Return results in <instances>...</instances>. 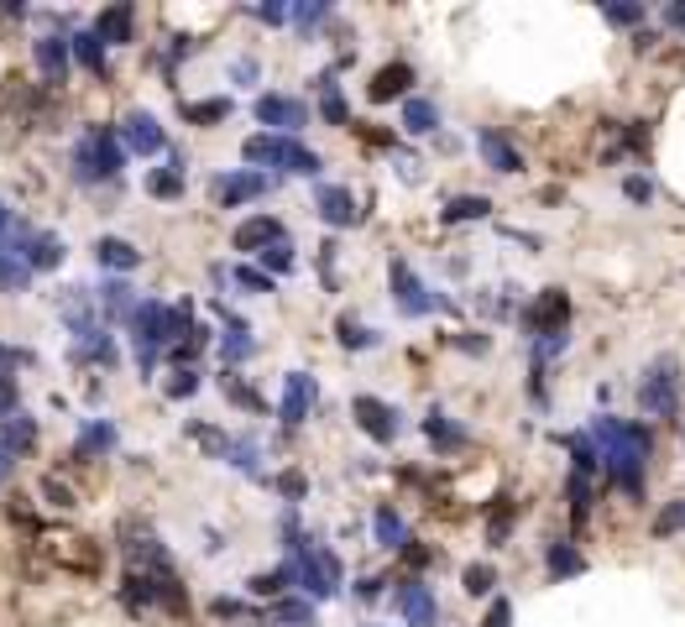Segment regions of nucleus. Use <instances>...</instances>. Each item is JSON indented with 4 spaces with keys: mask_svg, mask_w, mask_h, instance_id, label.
Listing matches in <instances>:
<instances>
[{
    "mask_svg": "<svg viewBox=\"0 0 685 627\" xmlns=\"http://www.w3.org/2000/svg\"><path fill=\"white\" fill-rule=\"evenodd\" d=\"M0 450H6V455H27V450H37V418H27V413L0 418Z\"/></svg>",
    "mask_w": 685,
    "mask_h": 627,
    "instance_id": "22",
    "label": "nucleus"
},
{
    "mask_svg": "<svg viewBox=\"0 0 685 627\" xmlns=\"http://www.w3.org/2000/svg\"><path fill=\"white\" fill-rule=\"evenodd\" d=\"M476 152H482V162H487L492 173H518V168H523L518 147H513L502 131H492V126H487V131H476Z\"/></svg>",
    "mask_w": 685,
    "mask_h": 627,
    "instance_id": "16",
    "label": "nucleus"
},
{
    "mask_svg": "<svg viewBox=\"0 0 685 627\" xmlns=\"http://www.w3.org/2000/svg\"><path fill=\"white\" fill-rule=\"evenodd\" d=\"M398 607H403L408 627H435V622H440V607H435V591H429L424 580H408V586L398 591Z\"/></svg>",
    "mask_w": 685,
    "mask_h": 627,
    "instance_id": "15",
    "label": "nucleus"
},
{
    "mask_svg": "<svg viewBox=\"0 0 685 627\" xmlns=\"http://www.w3.org/2000/svg\"><path fill=\"white\" fill-rule=\"evenodd\" d=\"M236 283H241L246 293H272V277H267L262 267H236Z\"/></svg>",
    "mask_w": 685,
    "mask_h": 627,
    "instance_id": "49",
    "label": "nucleus"
},
{
    "mask_svg": "<svg viewBox=\"0 0 685 627\" xmlns=\"http://www.w3.org/2000/svg\"><path fill=\"white\" fill-rule=\"evenodd\" d=\"M335 335H340V345H346V351H372V345H377V330H367V324L351 319V314H340Z\"/></svg>",
    "mask_w": 685,
    "mask_h": 627,
    "instance_id": "34",
    "label": "nucleus"
},
{
    "mask_svg": "<svg viewBox=\"0 0 685 627\" xmlns=\"http://www.w3.org/2000/svg\"><path fill=\"white\" fill-rule=\"evenodd\" d=\"M544 565H550V575H581V570H586V560H581V554L570 549L565 539H555V544H550V554H544Z\"/></svg>",
    "mask_w": 685,
    "mask_h": 627,
    "instance_id": "37",
    "label": "nucleus"
},
{
    "mask_svg": "<svg viewBox=\"0 0 685 627\" xmlns=\"http://www.w3.org/2000/svg\"><path fill=\"white\" fill-rule=\"evenodd\" d=\"M372 528H377V544L382 549H408V528H403V518L393 513V507H377Z\"/></svg>",
    "mask_w": 685,
    "mask_h": 627,
    "instance_id": "30",
    "label": "nucleus"
},
{
    "mask_svg": "<svg viewBox=\"0 0 685 627\" xmlns=\"http://www.w3.org/2000/svg\"><path fill=\"white\" fill-rule=\"evenodd\" d=\"M11 466H16V455H6V450H0V486L11 481Z\"/></svg>",
    "mask_w": 685,
    "mask_h": 627,
    "instance_id": "62",
    "label": "nucleus"
},
{
    "mask_svg": "<svg viewBox=\"0 0 685 627\" xmlns=\"http://www.w3.org/2000/svg\"><path fill=\"white\" fill-rule=\"evenodd\" d=\"M508 622H513V607H508V601L497 596L492 607H487V617H482V627H508Z\"/></svg>",
    "mask_w": 685,
    "mask_h": 627,
    "instance_id": "54",
    "label": "nucleus"
},
{
    "mask_svg": "<svg viewBox=\"0 0 685 627\" xmlns=\"http://www.w3.org/2000/svg\"><path fill=\"white\" fill-rule=\"evenodd\" d=\"M435 126H440V110H435V100L408 95V105H403V131H408V136H429Z\"/></svg>",
    "mask_w": 685,
    "mask_h": 627,
    "instance_id": "26",
    "label": "nucleus"
},
{
    "mask_svg": "<svg viewBox=\"0 0 685 627\" xmlns=\"http://www.w3.org/2000/svg\"><path fill=\"white\" fill-rule=\"evenodd\" d=\"M586 513H591V476H570V518L576 523H586Z\"/></svg>",
    "mask_w": 685,
    "mask_h": 627,
    "instance_id": "44",
    "label": "nucleus"
},
{
    "mask_svg": "<svg viewBox=\"0 0 685 627\" xmlns=\"http://www.w3.org/2000/svg\"><path fill=\"white\" fill-rule=\"evenodd\" d=\"M121 544H126V554L136 565H147V570H168V554H163V544L152 539V528L147 523H126L121 528Z\"/></svg>",
    "mask_w": 685,
    "mask_h": 627,
    "instance_id": "14",
    "label": "nucleus"
},
{
    "mask_svg": "<svg viewBox=\"0 0 685 627\" xmlns=\"http://www.w3.org/2000/svg\"><path fill=\"white\" fill-rule=\"evenodd\" d=\"M638 403L654 418H675L680 413V361L675 356H659L644 377H638Z\"/></svg>",
    "mask_w": 685,
    "mask_h": 627,
    "instance_id": "5",
    "label": "nucleus"
},
{
    "mask_svg": "<svg viewBox=\"0 0 685 627\" xmlns=\"http://www.w3.org/2000/svg\"><path fill=\"white\" fill-rule=\"evenodd\" d=\"M147 194L152 199H178V194H184V173H178V162H173V168H152L147 173Z\"/></svg>",
    "mask_w": 685,
    "mask_h": 627,
    "instance_id": "35",
    "label": "nucleus"
},
{
    "mask_svg": "<svg viewBox=\"0 0 685 627\" xmlns=\"http://www.w3.org/2000/svg\"><path fill=\"white\" fill-rule=\"evenodd\" d=\"M387 277H393V298H398V309L403 314H429V309H435L440 304V298H429V288L419 283V277H414V267H408L403 257H393V262H387Z\"/></svg>",
    "mask_w": 685,
    "mask_h": 627,
    "instance_id": "9",
    "label": "nucleus"
},
{
    "mask_svg": "<svg viewBox=\"0 0 685 627\" xmlns=\"http://www.w3.org/2000/svg\"><path fill=\"white\" fill-rule=\"evenodd\" d=\"M309 408H314V377H309V371H288V377H283V403H278L283 424L299 429L304 418H309Z\"/></svg>",
    "mask_w": 685,
    "mask_h": 627,
    "instance_id": "12",
    "label": "nucleus"
},
{
    "mask_svg": "<svg viewBox=\"0 0 685 627\" xmlns=\"http://www.w3.org/2000/svg\"><path fill=\"white\" fill-rule=\"evenodd\" d=\"M356 596H361V601H372V596H382V580H372V575H367V580H361V586H356Z\"/></svg>",
    "mask_w": 685,
    "mask_h": 627,
    "instance_id": "60",
    "label": "nucleus"
},
{
    "mask_svg": "<svg viewBox=\"0 0 685 627\" xmlns=\"http://www.w3.org/2000/svg\"><path fill=\"white\" fill-rule=\"evenodd\" d=\"M267 189H272V183H267V173H257V168H241V173H220V178H215V199H220L225 209L262 199Z\"/></svg>",
    "mask_w": 685,
    "mask_h": 627,
    "instance_id": "11",
    "label": "nucleus"
},
{
    "mask_svg": "<svg viewBox=\"0 0 685 627\" xmlns=\"http://www.w3.org/2000/svg\"><path fill=\"white\" fill-rule=\"evenodd\" d=\"M121 445V434H116V424H105V418H84L79 424V439H74V455H110Z\"/></svg>",
    "mask_w": 685,
    "mask_h": 627,
    "instance_id": "20",
    "label": "nucleus"
},
{
    "mask_svg": "<svg viewBox=\"0 0 685 627\" xmlns=\"http://www.w3.org/2000/svg\"><path fill=\"white\" fill-rule=\"evenodd\" d=\"M27 277H32L27 257H0V293H21L27 288Z\"/></svg>",
    "mask_w": 685,
    "mask_h": 627,
    "instance_id": "40",
    "label": "nucleus"
},
{
    "mask_svg": "<svg viewBox=\"0 0 685 627\" xmlns=\"http://www.w3.org/2000/svg\"><path fill=\"white\" fill-rule=\"evenodd\" d=\"M602 16L612 21V27H638V21H644V6H638V0H607Z\"/></svg>",
    "mask_w": 685,
    "mask_h": 627,
    "instance_id": "42",
    "label": "nucleus"
},
{
    "mask_svg": "<svg viewBox=\"0 0 685 627\" xmlns=\"http://www.w3.org/2000/svg\"><path fill=\"white\" fill-rule=\"evenodd\" d=\"M220 387H225V398H231L236 408H246V413H262V398H257V392H251L241 377H231V371H225V377H220Z\"/></svg>",
    "mask_w": 685,
    "mask_h": 627,
    "instance_id": "41",
    "label": "nucleus"
},
{
    "mask_svg": "<svg viewBox=\"0 0 685 627\" xmlns=\"http://www.w3.org/2000/svg\"><path fill=\"white\" fill-rule=\"evenodd\" d=\"M116 131H121V147L136 152V157H157L168 147V131H163V121H157L152 110H131Z\"/></svg>",
    "mask_w": 685,
    "mask_h": 627,
    "instance_id": "6",
    "label": "nucleus"
},
{
    "mask_svg": "<svg viewBox=\"0 0 685 627\" xmlns=\"http://www.w3.org/2000/svg\"><path fill=\"white\" fill-rule=\"evenodd\" d=\"M100 309H105V319H126V324H131L136 298H131V283H126V277H116V283L100 288Z\"/></svg>",
    "mask_w": 685,
    "mask_h": 627,
    "instance_id": "27",
    "label": "nucleus"
},
{
    "mask_svg": "<svg viewBox=\"0 0 685 627\" xmlns=\"http://www.w3.org/2000/svg\"><path fill=\"white\" fill-rule=\"evenodd\" d=\"M565 345H570V335H565V330H560V335H539V340H534V356H539V366L550 361V356H560Z\"/></svg>",
    "mask_w": 685,
    "mask_h": 627,
    "instance_id": "52",
    "label": "nucleus"
},
{
    "mask_svg": "<svg viewBox=\"0 0 685 627\" xmlns=\"http://www.w3.org/2000/svg\"><path fill=\"white\" fill-rule=\"evenodd\" d=\"M231 115V100H199V105H184V121L189 126H215Z\"/></svg>",
    "mask_w": 685,
    "mask_h": 627,
    "instance_id": "39",
    "label": "nucleus"
},
{
    "mask_svg": "<svg viewBox=\"0 0 685 627\" xmlns=\"http://www.w3.org/2000/svg\"><path fill=\"white\" fill-rule=\"evenodd\" d=\"M262 267H267V277H272V272H293V267H299V257H293V241L267 246V251H262Z\"/></svg>",
    "mask_w": 685,
    "mask_h": 627,
    "instance_id": "45",
    "label": "nucleus"
},
{
    "mask_svg": "<svg viewBox=\"0 0 685 627\" xmlns=\"http://www.w3.org/2000/svg\"><path fill=\"white\" fill-rule=\"evenodd\" d=\"M272 617L293 622V627H314V607H309V601H293V596H283L278 607H272Z\"/></svg>",
    "mask_w": 685,
    "mask_h": 627,
    "instance_id": "43",
    "label": "nucleus"
},
{
    "mask_svg": "<svg viewBox=\"0 0 685 627\" xmlns=\"http://www.w3.org/2000/svg\"><path fill=\"white\" fill-rule=\"evenodd\" d=\"M597 445H602V471L612 476V486L628 497H644V466H649V450L654 439L644 424H623V418H597Z\"/></svg>",
    "mask_w": 685,
    "mask_h": 627,
    "instance_id": "1",
    "label": "nucleus"
},
{
    "mask_svg": "<svg viewBox=\"0 0 685 627\" xmlns=\"http://www.w3.org/2000/svg\"><path fill=\"white\" fill-rule=\"evenodd\" d=\"M565 319H570V293H565V288H544V293L534 298V309L523 314V324L534 330V340H539V335H560Z\"/></svg>",
    "mask_w": 685,
    "mask_h": 627,
    "instance_id": "10",
    "label": "nucleus"
},
{
    "mask_svg": "<svg viewBox=\"0 0 685 627\" xmlns=\"http://www.w3.org/2000/svg\"><path fill=\"white\" fill-rule=\"evenodd\" d=\"M63 257H68V246H63L58 230H32V241H27V267L32 272H58Z\"/></svg>",
    "mask_w": 685,
    "mask_h": 627,
    "instance_id": "19",
    "label": "nucleus"
},
{
    "mask_svg": "<svg viewBox=\"0 0 685 627\" xmlns=\"http://www.w3.org/2000/svg\"><path fill=\"white\" fill-rule=\"evenodd\" d=\"M241 612H246V607H241V601H231V596L215 601V617H241Z\"/></svg>",
    "mask_w": 685,
    "mask_h": 627,
    "instance_id": "58",
    "label": "nucleus"
},
{
    "mask_svg": "<svg viewBox=\"0 0 685 627\" xmlns=\"http://www.w3.org/2000/svg\"><path fill=\"white\" fill-rule=\"evenodd\" d=\"M246 162H262V168H283V173H299V178H314L325 162H319V152H309L304 142H293V136H246V147H241Z\"/></svg>",
    "mask_w": 685,
    "mask_h": 627,
    "instance_id": "3",
    "label": "nucleus"
},
{
    "mask_svg": "<svg viewBox=\"0 0 685 627\" xmlns=\"http://www.w3.org/2000/svg\"><path fill=\"white\" fill-rule=\"evenodd\" d=\"M199 392V371L189 366V371H173V382H168V398H194Z\"/></svg>",
    "mask_w": 685,
    "mask_h": 627,
    "instance_id": "50",
    "label": "nucleus"
},
{
    "mask_svg": "<svg viewBox=\"0 0 685 627\" xmlns=\"http://www.w3.org/2000/svg\"><path fill=\"white\" fill-rule=\"evenodd\" d=\"M675 533H685V497L665 502L659 518H654V539H675Z\"/></svg>",
    "mask_w": 685,
    "mask_h": 627,
    "instance_id": "38",
    "label": "nucleus"
},
{
    "mask_svg": "<svg viewBox=\"0 0 685 627\" xmlns=\"http://www.w3.org/2000/svg\"><path fill=\"white\" fill-rule=\"evenodd\" d=\"M251 351H257V340H251V330H246L241 319H231V330H225V340H220V356L236 366V361H246Z\"/></svg>",
    "mask_w": 685,
    "mask_h": 627,
    "instance_id": "33",
    "label": "nucleus"
},
{
    "mask_svg": "<svg viewBox=\"0 0 685 627\" xmlns=\"http://www.w3.org/2000/svg\"><path fill=\"white\" fill-rule=\"evenodd\" d=\"M121 162H126V147H121V131L116 126H89L74 142V178L79 183L121 178Z\"/></svg>",
    "mask_w": 685,
    "mask_h": 627,
    "instance_id": "2",
    "label": "nucleus"
},
{
    "mask_svg": "<svg viewBox=\"0 0 685 627\" xmlns=\"http://www.w3.org/2000/svg\"><path fill=\"white\" fill-rule=\"evenodd\" d=\"M225 460H231L236 471H246V476H262V466H257V445H236V439H231V450H225Z\"/></svg>",
    "mask_w": 685,
    "mask_h": 627,
    "instance_id": "48",
    "label": "nucleus"
},
{
    "mask_svg": "<svg viewBox=\"0 0 685 627\" xmlns=\"http://www.w3.org/2000/svg\"><path fill=\"white\" fill-rule=\"evenodd\" d=\"M351 413H356V424H361V434H372L377 445H393L398 439V408H387L382 398H372V392H361V398L351 403Z\"/></svg>",
    "mask_w": 685,
    "mask_h": 627,
    "instance_id": "8",
    "label": "nucleus"
},
{
    "mask_svg": "<svg viewBox=\"0 0 685 627\" xmlns=\"http://www.w3.org/2000/svg\"><path fill=\"white\" fill-rule=\"evenodd\" d=\"M48 497H53L58 507H74V492H68V486H63V481H48Z\"/></svg>",
    "mask_w": 685,
    "mask_h": 627,
    "instance_id": "57",
    "label": "nucleus"
},
{
    "mask_svg": "<svg viewBox=\"0 0 685 627\" xmlns=\"http://www.w3.org/2000/svg\"><path fill=\"white\" fill-rule=\"evenodd\" d=\"M251 16L267 21V27H283V21H288V6H251Z\"/></svg>",
    "mask_w": 685,
    "mask_h": 627,
    "instance_id": "56",
    "label": "nucleus"
},
{
    "mask_svg": "<svg viewBox=\"0 0 685 627\" xmlns=\"http://www.w3.org/2000/svg\"><path fill=\"white\" fill-rule=\"evenodd\" d=\"M424 434H429V445H435V450H461V445H466V429L450 424L445 413H429V418H424Z\"/></svg>",
    "mask_w": 685,
    "mask_h": 627,
    "instance_id": "29",
    "label": "nucleus"
},
{
    "mask_svg": "<svg viewBox=\"0 0 685 627\" xmlns=\"http://www.w3.org/2000/svg\"><path fill=\"white\" fill-rule=\"evenodd\" d=\"M121 601L131 612H147V607H157V591H152V575L147 570H131L126 580H121Z\"/></svg>",
    "mask_w": 685,
    "mask_h": 627,
    "instance_id": "28",
    "label": "nucleus"
},
{
    "mask_svg": "<svg viewBox=\"0 0 685 627\" xmlns=\"http://www.w3.org/2000/svg\"><path fill=\"white\" fill-rule=\"evenodd\" d=\"M665 21H670V27H680V32H685V0H675V6L665 11Z\"/></svg>",
    "mask_w": 685,
    "mask_h": 627,
    "instance_id": "61",
    "label": "nucleus"
},
{
    "mask_svg": "<svg viewBox=\"0 0 685 627\" xmlns=\"http://www.w3.org/2000/svg\"><path fill=\"white\" fill-rule=\"evenodd\" d=\"M68 42H74V58L89 68V74H105V42L95 32H74Z\"/></svg>",
    "mask_w": 685,
    "mask_h": 627,
    "instance_id": "32",
    "label": "nucleus"
},
{
    "mask_svg": "<svg viewBox=\"0 0 685 627\" xmlns=\"http://www.w3.org/2000/svg\"><path fill=\"white\" fill-rule=\"evenodd\" d=\"M246 586H251V596H283V586H299V580H293V565H278L267 575H251Z\"/></svg>",
    "mask_w": 685,
    "mask_h": 627,
    "instance_id": "36",
    "label": "nucleus"
},
{
    "mask_svg": "<svg viewBox=\"0 0 685 627\" xmlns=\"http://www.w3.org/2000/svg\"><path fill=\"white\" fill-rule=\"evenodd\" d=\"M278 241H288V230H283V220H272V215H257V220H246V225H236V251H262L267 246H278Z\"/></svg>",
    "mask_w": 685,
    "mask_h": 627,
    "instance_id": "17",
    "label": "nucleus"
},
{
    "mask_svg": "<svg viewBox=\"0 0 685 627\" xmlns=\"http://www.w3.org/2000/svg\"><path fill=\"white\" fill-rule=\"evenodd\" d=\"M95 257H100V267H110V272H131L136 262H142V251H136L131 241H121V236H100V241H95Z\"/></svg>",
    "mask_w": 685,
    "mask_h": 627,
    "instance_id": "25",
    "label": "nucleus"
},
{
    "mask_svg": "<svg viewBox=\"0 0 685 627\" xmlns=\"http://www.w3.org/2000/svg\"><path fill=\"white\" fill-rule=\"evenodd\" d=\"M325 16H330V6H288V21H299V27H314Z\"/></svg>",
    "mask_w": 685,
    "mask_h": 627,
    "instance_id": "53",
    "label": "nucleus"
},
{
    "mask_svg": "<svg viewBox=\"0 0 685 627\" xmlns=\"http://www.w3.org/2000/svg\"><path fill=\"white\" fill-rule=\"evenodd\" d=\"M32 361L27 351H11V345H0V392H16V366Z\"/></svg>",
    "mask_w": 685,
    "mask_h": 627,
    "instance_id": "47",
    "label": "nucleus"
},
{
    "mask_svg": "<svg viewBox=\"0 0 685 627\" xmlns=\"http://www.w3.org/2000/svg\"><path fill=\"white\" fill-rule=\"evenodd\" d=\"M623 194H628L633 204H649V199H654V183H649V178H628Z\"/></svg>",
    "mask_w": 685,
    "mask_h": 627,
    "instance_id": "55",
    "label": "nucleus"
},
{
    "mask_svg": "<svg viewBox=\"0 0 685 627\" xmlns=\"http://www.w3.org/2000/svg\"><path fill=\"white\" fill-rule=\"evenodd\" d=\"M257 121L272 126V136H293L299 126H309V105L293 95H262L257 100Z\"/></svg>",
    "mask_w": 685,
    "mask_h": 627,
    "instance_id": "7",
    "label": "nucleus"
},
{
    "mask_svg": "<svg viewBox=\"0 0 685 627\" xmlns=\"http://www.w3.org/2000/svg\"><path fill=\"white\" fill-rule=\"evenodd\" d=\"M508 523H513V502L502 497V507H497L492 523H487V539H492V544H502V539H508Z\"/></svg>",
    "mask_w": 685,
    "mask_h": 627,
    "instance_id": "51",
    "label": "nucleus"
},
{
    "mask_svg": "<svg viewBox=\"0 0 685 627\" xmlns=\"http://www.w3.org/2000/svg\"><path fill=\"white\" fill-rule=\"evenodd\" d=\"M131 27H136V11L126 6H105L100 16H95V37L105 42V48H121V42H131Z\"/></svg>",
    "mask_w": 685,
    "mask_h": 627,
    "instance_id": "21",
    "label": "nucleus"
},
{
    "mask_svg": "<svg viewBox=\"0 0 685 627\" xmlns=\"http://www.w3.org/2000/svg\"><path fill=\"white\" fill-rule=\"evenodd\" d=\"M168 319L173 309H163V298H142L131 314V345H136V366L152 371L157 351H173V335H168Z\"/></svg>",
    "mask_w": 685,
    "mask_h": 627,
    "instance_id": "4",
    "label": "nucleus"
},
{
    "mask_svg": "<svg viewBox=\"0 0 685 627\" xmlns=\"http://www.w3.org/2000/svg\"><path fill=\"white\" fill-rule=\"evenodd\" d=\"M408 84H414V68H408V63H382L377 74H372V84H367V100L387 105V100L408 95Z\"/></svg>",
    "mask_w": 685,
    "mask_h": 627,
    "instance_id": "18",
    "label": "nucleus"
},
{
    "mask_svg": "<svg viewBox=\"0 0 685 627\" xmlns=\"http://www.w3.org/2000/svg\"><path fill=\"white\" fill-rule=\"evenodd\" d=\"M487 215H492V199H487V194H455V199L440 209L445 225H471V220H487Z\"/></svg>",
    "mask_w": 685,
    "mask_h": 627,
    "instance_id": "24",
    "label": "nucleus"
},
{
    "mask_svg": "<svg viewBox=\"0 0 685 627\" xmlns=\"http://www.w3.org/2000/svg\"><path fill=\"white\" fill-rule=\"evenodd\" d=\"M314 204H319V220L335 225V230H346V225H356V220H361V209H356L351 189H340V183H319Z\"/></svg>",
    "mask_w": 685,
    "mask_h": 627,
    "instance_id": "13",
    "label": "nucleus"
},
{
    "mask_svg": "<svg viewBox=\"0 0 685 627\" xmlns=\"http://www.w3.org/2000/svg\"><path fill=\"white\" fill-rule=\"evenodd\" d=\"M278 486H283V497H304V476H283Z\"/></svg>",
    "mask_w": 685,
    "mask_h": 627,
    "instance_id": "59",
    "label": "nucleus"
},
{
    "mask_svg": "<svg viewBox=\"0 0 685 627\" xmlns=\"http://www.w3.org/2000/svg\"><path fill=\"white\" fill-rule=\"evenodd\" d=\"M32 53H37V68H42V74H48L53 84H63L74 42H68V37H37V42H32Z\"/></svg>",
    "mask_w": 685,
    "mask_h": 627,
    "instance_id": "23",
    "label": "nucleus"
},
{
    "mask_svg": "<svg viewBox=\"0 0 685 627\" xmlns=\"http://www.w3.org/2000/svg\"><path fill=\"white\" fill-rule=\"evenodd\" d=\"M319 110H325V121L330 126H346L351 121V110H346V95H340V84L325 74V79H319Z\"/></svg>",
    "mask_w": 685,
    "mask_h": 627,
    "instance_id": "31",
    "label": "nucleus"
},
{
    "mask_svg": "<svg viewBox=\"0 0 685 627\" xmlns=\"http://www.w3.org/2000/svg\"><path fill=\"white\" fill-rule=\"evenodd\" d=\"M461 580H466V591H471V596H492V586H497V570H492V565H466V575H461Z\"/></svg>",
    "mask_w": 685,
    "mask_h": 627,
    "instance_id": "46",
    "label": "nucleus"
}]
</instances>
